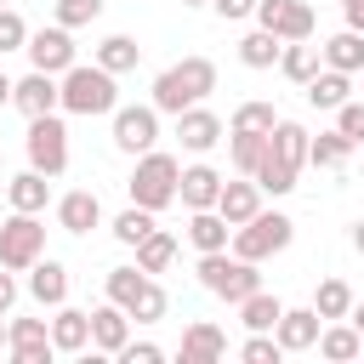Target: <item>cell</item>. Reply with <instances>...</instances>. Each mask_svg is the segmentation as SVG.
I'll list each match as a JSON object with an SVG mask.
<instances>
[{
	"instance_id": "1",
	"label": "cell",
	"mask_w": 364,
	"mask_h": 364,
	"mask_svg": "<svg viewBox=\"0 0 364 364\" xmlns=\"http://www.w3.org/2000/svg\"><path fill=\"white\" fill-rule=\"evenodd\" d=\"M216 91V63L210 57H182V63H171V68H159L154 74V91H148V102L159 108V114H182V108H193V102H205Z\"/></svg>"
},
{
	"instance_id": "2",
	"label": "cell",
	"mask_w": 364,
	"mask_h": 364,
	"mask_svg": "<svg viewBox=\"0 0 364 364\" xmlns=\"http://www.w3.org/2000/svg\"><path fill=\"white\" fill-rule=\"evenodd\" d=\"M57 80H63V114L97 119V114H114V108H119V74H108L97 57H91V63H74V68L57 74Z\"/></svg>"
},
{
	"instance_id": "3",
	"label": "cell",
	"mask_w": 364,
	"mask_h": 364,
	"mask_svg": "<svg viewBox=\"0 0 364 364\" xmlns=\"http://www.w3.org/2000/svg\"><path fill=\"white\" fill-rule=\"evenodd\" d=\"M176 182H182V159L165 154V148H148V154H136V171H131L125 193H131V205L165 210V205H176Z\"/></svg>"
},
{
	"instance_id": "4",
	"label": "cell",
	"mask_w": 364,
	"mask_h": 364,
	"mask_svg": "<svg viewBox=\"0 0 364 364\" xmlns=\"http://www.w3.org/2000/svg\"><path fill=\"white\" fill-rule=\"evenodd\" d=\"M199 284L210 290V296H222V301H245V296H256L262 290V262H245V256H233V250H205L199 256Z\"/></svg>"
},
{
	"instance_id": "5",
	"label": "cell",
	"mask_w": 364,
	"mask_h": 364,
	"mask_svg": "<svg viewBox=\"0 0 364 364\" xmlns=\"http://www.w3.org/2000/svg\"><path fill=\"white\" fill-rule=\"evenodd\" d=\"M290 239H296V222L284 216V210H256L245 228H233V256H245V262H267V256H279V250H290Z\"/></svg>"
},
{
	"instance_id": "6",
	"label": "cell",
	"mask_w": 364,
	"mask_h": 364,
	"mask_svg": "<svg viewBox=\"0 0 364 364\" xmlns=\"http://www.w3.org/2000/svg\"><path fill=\"white\" fill-rule=\"evenodd\" d=\"M40 256H46V222H40L34 210H11V216L0 222V267L28 273Z\"/></svg>"
},
{
	"instance_id": "7",
	"label": "cell",
	"mask_w": 364,
	"mask_h": 364,
	"mask_svg": "<svg viewBox=\"0 0 364 364\" xmlns=\"http://www.w3.org/2000/svg\"><path fill=\"white\" fill-rule=\"evenodd\" d=\"M23 148H28V165H34V171L63 176V171H68V125H63V114H34Z\"/></svg>"
},
{
	"instance_id": "8",
	"label": "cell",
	"mask_w": 364,
	"mask_h": 364,
	"mask_svg": "<svg viewBox=\"0 0 364 364\" xmlns=\"http://www.w3.org/2000/svg\"><path fill=\"white\" fill-rule=\"evenodd\" d=\"M108 119H114V131H108V136H114V148H119V154H131V159H136V154L159 148V108H154V102H119Z\"/></svg>"
},
{
	"instance_id": "9",
	"label": "cell",
	"mask_w": 364,
	"mask_h": 364,
	"mask_svg": "<svg viewBox=\"0 0 364 364\" xmlns=\"http://www.w3.org/2000/svg\"><path fill=\"white\" fill-rule=\"evenodd\" d=\"M28 68H46V74H68L80 63V46H74V28L51 23V28H28Z\"/></svg>"
},
{
	"instance_id": "10",
	"label": "cell",
	"mask_w": 364,
	"mask_h": 364,
	"mask_svg": "<svg viewBox=\"0 0 364 364\" xmlns=\"http://www.w3.org/2000/svg\"><path fill=\"white\" fill-rule=\"evenodd\" d=\"M11 108H17L23 119H34V114H57V108H63V80L46 74V68H28V74L11 85Z\"/></svg>"
},
{
	"instance_id": "11",
	"label": "cell",
	"mask_w": 364,
	"mask_h": 364,
	"mask_svg": "<svg viewBox=\"0 0 364 364\" xmlns=\"http://www.w3.org/2000/svg\"><path fill=\"white\" fill-rule=\"evenodd\" d=\"M11 364H51L57 341H51V318H11Z\"/></svg>"
},
{
	"instance_id": "12",
	"label": "cell",
	"mask_w": 364,
	"mask_h": 364,
	"mask_svg": "<svg viewBox=\"0 0 364 364\" xmlns=\"http://www.w3.org/2000/svg\"><path fill=\"white\" fill-rule=\"evenodd\" d=\"M176 142H182L188 154H210L216 142H228V125H222L205 102H193V108L176 114Z\"/></svg>"
},
{
	"instance_id": "13",
	"label": "cell",
	"mask_w": 364,
	"mask_h": 364,
	"mask_svg": "<svg viewBox=\"0 0 364 364\" xmlns=\"http://www.w3.org/2000/svg\"><path fill=\"white\" fill-rule=\"evenodd\" d=\"M51 210H57V228L74 233V239H85L91 228H102V199H97L91 188H74V193L51 199Z\"/></svg>"
},
{
	"instance_id": "14",
	"label": "cell",
	"mask_w": 364,
	"mask_h": 364,
	"mask_svg": "<svg viewBox=\"0 0 364 364\" xmlns=\"http://www.w3.org/2000/svg\"><path fill=\"white\" fill-rule=\"evenodd\" d=\"M222 171L216 165H205V159H193V165H182V182H176V199L188 205V210H210L216 199H222Z\"/></svg>"
},
{
	"instance_id": "15",
	"label": "cell",
	"mask_w": 364,
	"mask_h": 364,
	"mask_svg": "<svg viewBox=\"0 0 364 364\" xmlns=\"http://www.w3.org/2000/svg\"><path fill=\"white\" fill-rule=\"evenodd\" d=\"M131 341V313L119 307V301H102V307H91V347L102 353V358H119V347Z\"/></svg>"
},
{
	"instance_id": "16",
	"label": "cell",
	"mask_w": 364,
	"mask_h": 364,
	"mask_svg": "<svg viewBox=\"0 0 364 364\" xmlns=\"http://www.w3.org/2000/svg\"><path fill=\"white\" fill-rule=\"evenodd\" d=\"M318 330H324V318H318L313 301H307V307H284L279 324H273V336H279L284 353H307V347H318Z\"/></svg>"
},
{
	"instance_id": "17",
	"label": "cell",
	"mask_w": 364,
	"mask_h": 364,
	"mask_svg": "<svg viewBox=\"0 0 364 364\" xmlns=\"http://www.w3.org/2000/svg\"><path fill=\"white\" fill-rule=\"evenodd\" d=\"M51 341H57V353H91V307H51Z\"/></svg>"
},
{
	"instance_id": "18",
	"label": "cell",
	"mask_w": 364,
	"mask_h": 364,
	"mask_svg": "<svg viewBox=\"0 0 364 364\" xmlns=\"http://www.w3.org/2000/svg\"><path fill=\"white\" fill-rule=\"evenodd\" d=\"M262 182L256 176H233V182H222V199H216V210L228 216V228H245L256 210H262Z\"/></svg>"
},
{
	"instance_id": "19",
	"label": "cell",
	"mask_w": 364,
	"mask_h": 364,
	"mask_svg": "<svg viewBox=\"0 0 364 364\" xmlns=\"http://www.w3.org/2000/svg\"><path fill=\"white\" fill-rule=\"evenodd\" d=\"M23 290H28L40 307H63V301H68V267H63L57 256H40V262L28 267V279H23Z\"/></svg>"
},
{
	"instance_id": "20",
	"label": "cell",
	"mask_w": 364,
	"mask_h": 364,
	"mask_svg": "<svg viewBox=\"0 0 364 364\" xmlns=\"http://www.w3.org/2000/svg\"><path fill=\"white\" fill-rule=\"evenodd\" d=\"M222 353H228V336H222L210 318H193V324L182 330V347H176L182 364H216Z\"/></svg>"
},
{
	"instance_id": "21",
	"label": "cell",
	"mask_w": 364,
	"mask_h": 364,
	"mask_svg": "<svg viewBox=\"0 0 364 364\" xmlns=\"http://www.w3.org/2000/svg\"><path fill=\"white\" fill-rule=\"evenodd\" d=\"M182 233H188V245H193L199 256L233 245V228H228V216H222L216 205H210V210H188V228H182Z\"/></svg>"
},
{
	"instance_id": "22",
	"label": "cell",
	"mask_w": 364,
	"mask_h": 364,
	"mask_svg": "<svg viewBox=\"0 0 364 364\" xmlns=\"http://www.w3.org/2000/svg\"><path fill=\"white\" fill-rule=\"evenodd\" d=\"M6 205H11V210H34V216H40V210L51 205V176H46V171H34V165H28V171H17V176L6 182Z\"/></svg>"
},
{
	"instance_id": "23",
	"label": "cell",
	"mask_w": 364,
	"mask_h": 364,
	"mask_svg": "<svg viewBox=\"0 0 364 364\" xmlns=\"http://www.w3.org/2000/svg\"><path fill=\"white\" fill-rule=\"evenodd\" d=\"M318 358H330V364H353V358H364V336L353 330V318H330V324L318 330Z\"/></svg>"
},
{
	"instance_id": "24",
	"label": "cell",
	"mask_w": 364,
	"mask_h": 364,
	"mask_svg": "<svg viewBox=\"0 0 364 364\" xmlns=\"http://www.w3.org/2000/svg\"><path fill=\"white\" fill-rule=\"evenodd\" d=\"M301 91H307V102H313V108H330V114H336V108L353 97V74H341V68H318Z\"/></svg>"
},
{
	"instance_id": "25",
	"label": "cell",
	"mask_w": 364,
	"mask_h": 364,
	"mask_svg": "<svg viewBox=\"0 0 364 364\" xmlns=\"http://www.w3.org/2000/svg\"><path fill=\"white\" fill-rule=\"evenodd\" d=\"M318 57H324V68L358 74V68H364V34H358V28H341V34H330V40L318 46Z\"/></svg>"
},
{
	"instance_id": "26",
	"label": "cell",
	"mask_w": 364,
	"mask_h": 364,
	"mask_svg": "<svg viewBox=\"0 0 364 364\" xmlns=\"http://www.w3.org/2000/svg\"><path fill=\"white\" fill-rule=\"evenodd\" d=\"M318 68H324L318 46H307V40H284V51H279V74H284L290 85H307Z\"/></svg>"
},
{
	"instance_id": "27",
	"label": "cell",
	"mask_w": 364,
	"mask_h": 364,
	"mask_svg": "<svg viewBox=\"0 0 364 364\" xmlns=\"http://www.w3.org/2000/svg\"><path fill=\"white\" fill-rule=\"evenodd\" d=\"M267 148H273L284 165H296V171H301V165H307V148H313V131H307V125H296V119H279V125H273V136H267Z\"/></svg>"
},
{
	"instance_id": "28",
	"label": "cell",
	"mask_w": 364,
	"mask_h": 364,
	"mask_svg": "<svg viewBox=\"0 0 364 364\" xmlns=\"http://www.w3.org/2000/svg\"><path fill=\"white\" fill-rule=\"evenodd\" d=\"M154 228H159V210H148V205H125V210L108 222V233H114L125 250H136V245H142Z\"/></svg>"
},
{
	"instance_id": "29",
	"label": "cell",
	"mask_w": 364,
	"mask_h": 364,
	"mask_svg": "<svg viewBox=\"0 0 364 364\" xmlns=\"http://www.w3.org/2000/svg\"><path fill=\"white\" fill-rule=\"evenodd\" d=\"M279 51H284V40H279L273 28H262V23L239 40V63H245V68H279Z\"/></svg>"
},
{
	"instance_id": "30",
	"label": "cell",
	"mask_w": 364,
	"mask_h": 364,
	"mask_svg": "<svg viewBox=\"0 0 364 364\" xmlns=\"http://www.w3.org/2000/svg\"><path fill=\"white\" fill-rule=\"evenodd\" d=\"M267 136L273 131H228V159H233L239 176H256V165L267 154Z\"/></svg>"
},
{
	"instance_id": "31",
	"label": "cell",
	"mask_w": 364,
	"mask_h": 364,
	"mask_svg": "<svg viewBox=\"0 0 364 364\" xmlns=\"http://www.w3.org/2000/svg\"><path fill=\"white\" fill-rule=\"evenodd\" d=\"M279 40H313V28H318V17H313V6L307 0H279V17L267 23Z\"/></svg>"
},
{
	"instance_id": "32",
	"label": "cell",
	"mask_w": 364,
	"mask_h": 364,
	"mask_svg": "<svg viewBox=\"0 0 364 364\" xmlns=\"http://www.w3.org/2000/svg\"><path fill=\"white\" fill-rule=\"evenodd\" d=\"M108 74H131L136 63H142V46L131 40V34H108V40H97V51H91Z\"/></svg>"
},
{
	"instance_id": "33",
	"label": "cell",
	"mask_w": 364,
	"mask_h": 364,
	"mask_svg": "<svg viewBox=\"0 0 364 364\" xmlns=\"http://www.w3.org/2000/svg\"><path fill=\"white\" fill-rule=\"evenodd\" d=\"M353 136H341V131H318L313 136V148H307V165H318V171H341L347 159H353Z\"/></svg>"
},
{
	"instance_id": "34",
	"label": "cell",
	"mask_w": 364,
	"mask_h": 364,
	"mask_svg": "<svg viewBox=\"0 0 364 364\" xmlns=\"http://www.w3.org/2000/svg\"><path fill=\"white\" fill-rule=\"evenodd\" d=\"M171 262H176V233H171V228H154V233L136 245V267H142V273H165Z\"/></svg>"
},
{
	"instance_id": "35",
	"label": "cell",
	"mask_w": 364,
	"mask_h": 364,
	"mask_svg": "<svg viewBox=\"0 0 364 364\" xmlns=\"http://www.w3.org/2000/svg\"><path fill=\"white\" fill-rule=\"evenodd\" d=\"M353 301H358V296H353V284H347V279H318V290H313V307H318V318H324V324H330V318H347V313H353Z\"/></svg>"
},
{
	"instance_id": "36",
	"label": "cell",
	"mask_w": 364,
	"mask_h": 364,
	"mask_svg": "<svg viewBox=\"0 0 364 364\" xmlns=\"http://www.w3.org/2000/svg\"><path fill=\"white\" fill-rule=\"evenodd\" d=\"M125 313H131V318H136V324H159V318H165V313H171V296H165V290H159V279H154V273H148V279H142V290H136V296H131V307H125Z\"/></svg>"
},
{
	"instance_id": "37",
	"label": "cell",
	"mask_w": 364,
	"mask_h": 364,
	"mask_svg": "<svg viewBox=\"0 0 364 364\" xmlns=\"http://www.w3.org/2000/svg\"><path fill=\"white\" fill-rule=\"evenodd\" d=\"M296 176H301V171H296V165H284L273 148H267V154H262V165H256V182H262V193H273V199H284V193L296 188Z\"/></svg>"
},
{
	"instance_id": "38",
	"label": "cell",
	"mask_w": 364,
	"mask_h": 364,
	"mask_svg": "<svg viewBox=\"0 0 364 364\" xmlns=\"http://www.w3.org/2000/svg\"><path fill=\"white\" fill-rule=\"evenodd\" d=\"M279 313H284V301H279V296H267V290H256V296H245V301H239V324H245V330H273V324H279Z\"/></svg>"
},
{
	"instance_id": "39",
	"label": "cell",
	"mask_w": 364,
	"mask_h": 364,
	"mask_svg": "<svg viewBox=\"0 0 364 364\" xmlns=\"http://www.w3.org/2000/svg\"><path fill=\"white\" fill-rule=\"evenodd\" d=\"M102 6H108V0H51V23H63V28H85V23L102 17Z\"/></svg>"
},
{
	"instance_id": "40",
	"label": "cell",
	"mask_w": 364,
	"mask_h": 364,
	"mask_svg": "<svg viewBox=\"0 0 364 364\" xmlns=\"http://www.w3.org/2000/svg\"><path fill=\"white\" fill-rule=\"evenodd\" d=\"M273 125H279L273 102L250 97V102H239V108H233V125H228V131H273Z\"/></svg>"
},
{
	"instance_id": "41",
	"label": "cell",
	"mask_w": 364,
	"mask_h": 364,
	"mask_svg": "<svg viewBox=\"0 0 364 364\" xmlns=\"http://www.w3.org/2000/svg\"><path fill=\"white\" fill-rule=\"evenodd\" d=\"M239 358H245V364H279V358H284V347H279V336H273V330H250V336L239 341Z\"/></svg>"
},
{
	"instance_id": "42",
	"label": "cell",
	"mask_w": 364,
	"mask_h": 364,
	"mask_svg": "<svg viewBox=\"0 0 364 364\" xmlns=\"http://www.w3.org/2000/svg\"><path fill=\"white\" fill-rule=\"evenodd\" d=\"M23 46H28L23 11H17V6H0V57H6V51H23Z\"/></svg>"
},
{
	"instance_id": "43",
	"label": "cell",
	"mask_w": 364,
	"mask_h": 364,
	"mask_svg": "<svg viewBox=\"0 0 364 364\" xmlns=\"http://www.w3.org/2000/svg\"><path fill=\"white\" fill-rule=\"evenodd\" d=\"M336 131H341V136H353V142L364 148V102H358V97H347V102L336 108Z\"/></svg>"
},
{
	"instance_id": "44",
	"label": "cell",
	"mask_w": 364,
	"mask_h": 364,
	"mask_svg": "<svg viewBox=\"0 0 364 364\" xmlns=\"http://www.w3.org/2000/svg\"><path fill=\"white\" fill-rule=\"evenodd\" d=\"M119 358H125V364H159V358H165V347H154V341H136V336H131V341L119 347Z\"/></svg>"
},
{
	"instance_id": "45",
	"label": "cell",
	"mask_w": 364,
	"mask_h": 364,
	"mask_svg": "<svg viewBox=\"0 0 364 364\" xmlns=\"http://www.w3.org/2000/svg\"><path fill=\"white\" fill-rule=\"evenodd\" d=\"M210 11L222 23H245V17H256V0H210Z\"/></svg>"
},
{
	"instance_id": "46",
	"label": "cell",
	"mask_w": 364,
	"mask_h": 364,
	"mask_svg": "<svg viewBox=\"0 0 364 364\" xmlns=\"http://www.w3.org/2000/svg\"><path fill=\"white\" fill-rule=\"evenodd\" d=\"M17 290H23V284H17V273H11V267H0V318L17 307Z\"/></svg>"
},
{
	"instance_id": "47",
	"label": "cell",
	"mask_w": 364,
	"mask_h": 364,
	"mask_svg": "<svg viewBox=\"0 0 364 364\" xmlns=\"http://www.w3.org/2000/svg\"><path fill=\"white\" fill-rule=\"evenodd\" d=\"M341 17H347V28L364 34V0H341Z\"/></svg>"
},
{
	"instance_id": "48",
	"label": "cell",
	"mask_w": 364,
	"mask_h": 364,
	"mask_svg": "<svg viewBox=\"0 0 364 364\" xmlns=\"http://www.w3.org/2000/svg\"><path fill=\"white\" fill-rule=\"evenodd\" d=\"M11 85H17V80H11L6 68H0V108H11Z\"/></svg>"
},
{
	"instance_id": "49",
	"label": "cell",
	"mask_w": 364,
	"mask_h": 364,
	"mask_svg": "<svg viewBox=\"0 0 364 364\" xmlns=\"http://www.w3.org/2000/svg\"><path fill=\"white\" fill-rule=\"evenodd\" d=\"M347 318H353V330L364 336V301H353V313H347Z\"/></svg>"
},
{
	"instance_id": "50",
	"label": "cell",
	"mask_w": 364,
	"mask_h": 364,
	"mask_svg": "<svg viewBox=\"0 0 364 364\" xmlns=\"http://www.w3.org/2000/svg\"><path fill=\"white\" fill-rule=\"evenodd\" d=\"M353 250H358V256H364V216H358V222H353Z\"/></svg>"
},
{
	"instance_id": "51",
	"label": "cell",
	"mask_w": 364,
	"mask_h": 364,
	"mask_svg": "<svg viewBox=\"0 0 364 364\" xmlns=\"http://www.w3.org/2000/svg\"><path fill=\"white\" fill-rule=\"evenodd\" d=\"M6 347H11V324L0 318V353H6Z\"/></svg>"
},
{
	"instance_id": "52",
	"label": "cell",
	"mask_w": 364,
	"mask_h": 364,
	"mask_svg": "<svg viewBox=\"0 0 364 364\" xmlns=\"http://www.w3.org/2000/svg\"><path fill=\"white\" fill-rule=\"evenodd\" d=\"M182 6H188V11H193V6H210V0H182Z\"/></svg>"
},
{
	"instance_id": "53",
	"label": "cell",
	"mask_w": 364,
	"mask_h": 364,
	"mask_svg": "<svg viewBox=\"0 0 364 364\" xmlns=\"http://www.w3.org/2000/svg\"><path fill=\"white\" fill-rule=\"evenodd\" d=\"M0 165H6V148H0Z\"/></svg>"
},
{
	"instance_id": "54",
	"label": "cell",
	"mask_w": 364,
	"mask_h": 364,
	"mask_svg": "<svg viewBox=\"0 0 364 364\" xmlns=\"http://www.w3.org/2000/svg\"><path fill=\"white\" fill-rule=\"evenodd\" d=\"M358 80H364V68H358Z\"/></svg>"
},
{
	"instance_id": "55",
	"label": "cell",
	"mask_w": 364,
	"mask_h": 364,
	"mask_svg": "<svg viewBox=\"0 0 364 364\" xmlns=\"http://www.w3.org/2000/svg\"><path fill=\"white\" fill-rule=\"evenodd\" d=\"M0 6H11V0H0Z\"/></svg>"
}]
</instances>
